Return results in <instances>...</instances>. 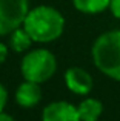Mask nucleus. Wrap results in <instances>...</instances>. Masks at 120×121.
<instances>
[{"mask_svg":"<svg viewBox=\"0 0 120 121\" xmlns=\"http://www.w3.org/2000/svg\"><path fill=\"white\" fill-rule=\"evenodd\" d=\"M23 28L34 41L48 43L62 35L65 29V18L51 6H37L29 9L23 22Z\"/></svg>","mask_w":120,"mask_h":121,"instance_id":"f257e3e1","label":"nucleus"},{"mask_svg":"<svg viewBox=\"0 0 120 121\" xmlns=\"http://www.w3.org/2000/svg\"><path fill=\"white\" fill-rule=\"evenodd\" d=\"M92 61L106 77L120 81V29L103 32L94 41Z\"/></svg>","mask_w":120,"mask_h":121,"instance_id":"f03ea898","label":"nucleus"},{"mask_svg":"<svg viewBox=\"0 0 120 121\" xmlns=\"http://www.w3.org/2000/svg\"><path fill=\"white\" fill-rule=\"evenodd\" d=\"M20 68L25 80L43 83L54 75L57 69V61L54 54L49 52L48 49H36L23 57Z\"/></svg>","mask_w":120,"mask_h":121,"instance_id":"7ed1b4c3","label":"nucleus"},{"mask_svg":"<svg viewBox=\"0 0 120 121\" xmlns=\"http://www.w3.org/2000/svg\"><path fill=\"white\" fill-rule=\"evenodd\" d=\"M28 12V0H0V35L11 34L23 26Z\"/></svg>","mask_w":120,"mask_h":121,"instance_id":"20e7f679","label":"nucleus"},{"mask_svg":"<svg viewBox=\"0 0 120 121\" xmlns=\"http://www.w3.org/2000/svg\"><path fill=\"white\" fill-rule=\"evenodd\" d=\"M42 121H82L78 110L68 101H55L43 109Z\"/></svg>","mask_w":120,"mask_h":121,"instance_id":"39448f33","label":"nucleus"},{"mask_svg":"<svg viewBox=\"0 0 120 121\" xmlns=\"http://www.w3.org/2000/svg\"><path fill=\"white\" fill-rule=\"evenodd\" d=\"M65 83L74 94L86 95L92 89V77L82 68H69L65 74Z\"/></svg>","mask_w":120,"mask_h":121,"instance_id":"423d86ee","label":"nucleus"},{"mask_svg":"<svg viewBox=\"0 0 120 121\" xmlns=\"http://www.w3.org/2000/svg\"><path fill=\"white\" fill-rule=\"evenodd\" d=\"M42 98V89H40L39 83L34 81H25L18 86L17 92H15V100L22 107H34Z\"/></svg>","mask_w":120,"mask_h":121,"instance_id":"0eeeda50","label":"nucleus"},{"mask_svg":"<svg viewBox=\"0 0 120 121\" xmlns=\"http://www.w3.org/2000/svg\"><path fill=\"white\" fill-rule=\"evenodd\" d=\"M82 121H97L103 112V104L96 98H86L77 106Z\"/></svg>","mask_w":120,"mask_h":121,"instance_id":"6e6552de","label":"nucleus"},{"mask_svg":"<svg viewBox=\"0 0 120 121\" xmlns=\"http://www.w3.org/2000/svg\"><path fill=\"white\" fill-rule=\"evenodd\" d=\"M72 5L83 14H99L109 8V0H72Z\"/></svg>","mask_w":120,"mask_h":121,"instance_id":"1a4fd4ad","label":"nucleus"},{"mask_svg":"<svg viewBox=\"0 0 120 121\" xmlns=\"http://www.w3.org/2000/svg\"><path fill=\"white\" fill-rule=\"evenodd\" d=\"M32 41L34 40L31 39V35L26 32L25 28H17L15 31L11 32V48L15 52H23V51H26L28 48L31 46Z\"/></svg>","mask_w":120,"mask_h":121,"instance_id":"9d476101","label":"nucleus"},{"mask_svg":"<svg viewBox=\"0 0 120 121\" xmlns=\"http://www.w3.org/2000/svg\"><path fill=\"white\" fill-rule=\"evenodd\" d=\"M109 11L115 18H120V0H109Z\"/></svg>","mask_w":120,"mask_h":121,"instance_id":"9b49d317","label":"nucleus"},{"mask_svg":"<svg viewBox=\"0 0 120 121\" xmlns=\"http://www.w3.org/2000/svg\"><path fill=\"white\" fill-rule=\"evenodd\" d=\"M6 100H8V92L3 87V84H0V112H3V107L6 104Z\"/></svg>","mask_w":120,"mask_h":121,"instance_id":"f8f14e48","label":"nucleus"},{"mask_svg":"<svg viewBox=\"0 0 120 121\" xmlns=\"http://www.w3.org/2000/svg\"><path fill=\"white\" fill-rule=\"evenodd\" d=\"M6 55H8V49L3 43H0V65L6 60Z\"/></svg>","mask_w":120,"mask_h":121,"instance_id":"ddd939ff","label":"nucleus"},{"mask_svg":"<svg viewBox=\"0 0 120 121\" xmlns=\"http://www.w3.org/2000/svg\"><path fill=\"white\" fill-rule=\"evenodd\" d=\"M0 121H15L12 117H9V115H6V113H3V112H0Z\"/></svg>","mask_w":120,"mask_h":121,"instance_id":"4468645a","label":"nucleus"},{"mask_svg":"<svg viewBox=\"0 0 120 121\" xmlns=\"http://www.w3.org/2000/svg\"><path fill=\"white\" fill-rule=\"evenodd\" d=\"M97 121H99V120H97Z\"/></svg>","mask_w":120,"mask_h":121,"instance_id":"2eb2a0df","label":"nucleus"}]
</instances>
